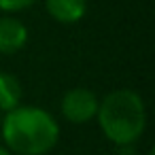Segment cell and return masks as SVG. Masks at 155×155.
Segmentation results:
<instances>
[{
	"label": "cell",
	"mask_w": 155,
	"mask_h": 155,
	"mask_svg": "<svg viewBox=\"0 0 155 155\" xmlns=\"http://www.w3.org/2000/svg\"><path fill=\"white\" fill-rule=\"evenodd\" d=\"M28 26L13 15L0 17V55H15L28 45Z\"/></svg>",
	"instance_id": "4"
},
{
	"label": "cell",
	"mask_w": 155,
	"mask_h": 155,
	"mask_svg": "<svg viewBox=\"0 0 155 155\" xmlns=\"http://www.w3.org/2000/svg\"><path fill=\"white\" fill-rule=\"evenodd\" d=\"M21 83L15 74L0 70V113H9L21 104Z\"/></svg>",
	"instance_id": "6"
},
{
	"label": "cell",
	"mask_w": 155,
	"mask_h": 155,
	"mask_svg": "<svg viewBox=\"0 0 155 155\" xmlns=\"http://www.w3.org/2000/svg\"><path fill=\"white\" fill-rule=\"evenodd\" d=\"M0 134L13 155H47L60 140V123L43 106L19 104L0 119Z\"/></svg>",
	"instance_id": "1"
},
{
	"label": "cell",
	"mask_w": 155,
	"mask_h": 155,
	"mask_svg": "<svg viewBox=\"0 0 155 155\" xmlns=\"http://www.w3.org/2000/svg\"><path fill=\"white\" fill-rule=\"evenodd\" d=\"M0 155H13V153H11V151H9L5 144H0Z\"/></svg>",
	"instance_id": "8"
},
{
	"label": "cell",
	"mask_w": 155,
	"mask_h": 155,
	"mask_svg": "<svg viewBox=\"0 0 155 155\" xmlns=\"http://www.w3.org/2000/svg\"><path fill=\"white\" fill-rule=\"evenodd\" d=\"M38 0H0V11L5 15H15V13H21L30 7H34Z\"/></svg>",
	"instance_id": "7"
},
{
	"label": "cell",
	"mask_w": 155,
	"mask_h": 155,
	"mask_svg": "<svg viewBox=\"0 0 155 155\" xmlns=\"http://www.w3.org/2000/svg\"><path fill=\"white\" fill-rule=\"evenodd\" d=\"M149 155H155V151H149Z\"/></svg>",
	"instance_id": "10"
},
{
	"label": "cell",
	"mask_w": 155,
	"mask_h": 155,
	"mask_svg": "<svg viewBox=\"0 0 155 155\" xmlns=\"http://www.w3.org/2000/svg\"><path fill=\"white\" fill-rule=\"evenodd\" d=\"M100 98L87 89V87H72L68 89L60 100V113L62 117L72 125H85L89 121H96Z\"/></svg>",
	"instance_id": "3"
},
{
	"label": "cell",
	"mask_w": 155,
	"mask_h": 155,
	"mask_svg": "<svg viewBox=\"0 0 155 155\" xmlns=\"http://www.w3.org/2000/svg\"><path fill=\"white\" fill-rule=\"evenodd\" d=\"M119 155H134V153H132V151H127V153H119Z\"/></svg>",
	"instance_id": "9"
},
{
	"label": "cell",
	"mask_w": 155,
	"mask_h": 155,
	"mask_svg": "<svg viewBox=\"0 0 155 155\" xmlns=\"http://www.w3.org/2000/svg\"><path fill=\"white\" fill-rule=\"evenodd\" d=\"M96 121L108 142L119 149H130L147 130L144 100L134 89H115L100 100Z\"/></svg>",
	"instance_id": "2"
},
{
	"label": "cell",
	"mask_w": 155,
	"mask_h": 155,
	"mask_svg": "<svg viewBox=\"0 0 155 155\" xmlns=\"http://www.w3.org/2000/svg\"><path fill=\"white\" fill-rule=\"evenodd\" d=\"M47 15L64 26L79 24L87 13V0H43Z\"/></svg>",
	"instance_id": "5"
}]
</instances>
